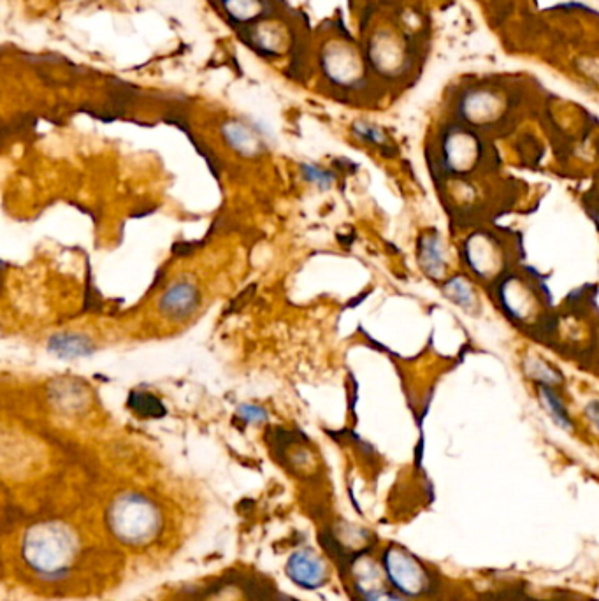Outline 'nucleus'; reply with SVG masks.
<instances>
[{
	"label": "nucleus",
	"mask_w": 599,
	"mask_h": 601,
	"mask_svg": "<svg viewBox=\"0 0 599 601\" xmlns=\"http://www.w3.org/2000/svg\"><path fill=\"white\" fill-rule=\"evenodd\" d=\"M519 245L512 232L498 227L471 229L457 248L461 271L475 280L478 287L489 289L510 269L519 266Z\"/></svg>",
	"instance_id": "20e7f679"
},
{
	"label": "nucleus",
	"mask_w": 599,
	"mask_h": 601,
	"mask_svg": "<svg viewBox=\"0 0 599 601\" xmlns=\"http://www.w3.org/2000/svg\"><path fill=\"white\" fill-rule=\"evenodd\" d=\"M289 579L303 589H318L324 586L327 570L324 561L311 549H299L287 561Z\"/></svg>",
	"instance_id": "9d476101"
},
{
	"label": "nucleus",
	"mask_w": 599,
	"mask_h": 601,
	"mask_svg": "<svg viewBox=\"0 0 599 601\" xmlns=\"http://www.w3.org/2000/svg\"><path fill=\"white\" fill-rule=\"evenodd\" d=\"M522 108L524 94L517 83L484 78L455 88L448 99L447 116L496 139L519 122Z\"/></svg>",
	"instance_id": "f257e3e1"
},
{
	"label": "nucleus",
	"mask_w": 599,
	"mask_h": 601,
	"mask_svg": "<svg viewBox=\"0 0 599 601\" xmlns=\"http://www.w3.org/2000/svg\"><path fill=\"white\" fill-rule=\"evenodd\" d=\"M238 415L241 419H245L246 422H255V424L268 420V413H266V410L259 408V406H241L238 410Z\"/></svg>",
	"instance_id": "aec40b11"
},
{
	"label": "nucleus",
	"mask_w": 599,
	"mask_h": 601,
	"mask_svg": "<svg viewBox=\"0 0 599 601\" xmlns=\"http://www.w3.org/2000/svg\"><path fill=\"white\" fill-rule=\"evenodd\" d=\"M589 203L592 204L594 210L598 211L599 215V182L598 185H596V189L591 192V201H589Z\"/></svg>",
	"instance_id": "5701e85b"
},
{
	"label": "nucleus",
	"mask_w": 599,
	"mask_h": 601,
	"mask_svg": "<svg viewBox=\"0 0 599 601\" xmlns=\"http://www.w3.org/2000/svg\"><path fill=\"white\" fill-rule=\"evenodd\" d=\"M494 139L445 116L434 132L429 164L443 183L477 182L496 167Z\"/></svg>",
	"instance_id": "f03ea898"
},
{
	"label": "nucleus",
	"mask_w": 599,
	"mask_h": 601,
	"mask_svg": "<svg viewBox=\"0 0 599 601\" xmlns=\"http://www.w3.org/2000/svg\"><path fill=\"white\" fill-rule=\"evenodd\" d=\"M383 572L396 593L406 598H420L431 589V575L419 559L403 547L392 545L383 552Z\"/></svg>",
	"instance_id": "0eeeda50"
},
{
	"label": "nucleus",
	"mask_w": 599,
	"mask_h": 601,
	"mask_svg": "<svg viewBox=\"0 0 599 601\" xmlns=\"http://www.w3.org/2000/svg\"><path fill=\"white\" fill-rule=\"evenodd\" d=\"M364 601H408L406 600V596L399 593H392V591H387V589H382V591H378V593L373 594V596H369Z\"/></svg>",
	"instance_id": "4be33fe9"
},
{
	"label": "nucleus",
	"mask_w": 599,
	"mask_h": 601,
	"mask_svg": "<svg viewBox=\"0 0 599 601\" xmlns=\"http://www.w3.org/2000/svg\"><path fill=\"white\" fill-rule=\"evenodd\" d=\"M440 290L448 303L461 308L468 315H480L482 299L478 294V285L464 271H455L447 280L440 283Z\"/></svg>",
	"instance_id": "1a4fd4ad"
},
{
	"label": "nucleus",
	"mask_w": 599,
	"mask_h": 601,
	"mask_svg": "<svg viewBox=\"0 0 599 601\" xmlns=\"http://www.w3.org/2000/svg\"><path fill=\"white\" fill-rule=\"evenodd\" d=\"M487 294L512 326L531 338L542 340L554 308L547 285L535 271L519 264L492 283Z\"/></svg>",
	"instance_id": "7ed1b4c3"
},
{
	"label": "nucleus",
	"mask_w": 599,
	"mask_h": 601,
	"mask_svg": "<svg viewBox=\"0 0 599 601\" xmlns=\"http://www.w3.org/2000/svg\"><path fill=\"white\" fill-rule=\"evenodd\" d=\"M584 419L594 435L599 438V398H592L584 405Z\"/></svg>",
	"instance_id": "6ab92c4d"
},
{
	"label": "nucleus",
	"mask_w": 599,
	"mask_h": 601,
	"mask_svg": "<svg viewBox=\"0 0 599 601\" xmlns=\"http://www.w3.org/2000/svg\"><path fill=\"white\" fill-rule=\"evenodd\" d=\"M535 391L540 406L549 415V419L554 422V426L563 429L566 433H575L577 422L571 415L568 401L564 398V391L554 389V387H535Z\"/></svg>",
	"instance_id": "f8f14e48"
},
{
	"label": "nucleus",
	"mask_w": 599,
	"mask_h": 601,
	"mask_svg": "<svg viewBox=\"0 0 599 601\" xmlns=\"http://www.w3.org/2000/svg\"><path fill=\"white\" fill-rule=\"evenodd\" d=\"M50 350L58 357H80L92 352V343L78 334H58L50 340Z\"/></svg>",
	"instance_id": "2eb2a0df"
},
{
	"label": "nucleus",
	"mask_w": 599,
	"mask_h": 601,
	"mask_svg": "<svg viewBox=\"0 0 599 601\" xmlns=\"http://www.w3.org/2000/svg\"><path fill=\"white\" fill-rule=\"evenodd\" d=\"M598 373H599V357H598Z\"/></svg>",
	"instance_id": "b1692460"
},
{
	"label": "nucleus",
	"mask_w": 599,
	"mask_h": 601,
	"mask_svg": "<svg viewBox=\"0 0 599 601\" xmlns=\"http://www.w3.org/2000/svg\"><path fill=\"white\" fill-rule=\"evenodd\" d=\"M417 262L424 275L434 283H441L452 275L450 254L443 234L438 229H426L417 239Z\"/></svg>",
	"instance_id": "6e6552de"
},
{
	"label": "nucleus",
	"mask_w": 599,
	"mask_h": 601,
	"mask_svg": "<svg viewBox=\"0 0 599 601\" xmlns=\"http://www.w3.org/2000/svg\"><path fill=\"white\" fill-rule=\"evenodd\" d=\"M224 136L232 148H236L238 152L245 153V155L259 150V139L255 138L252 132L241 124H229L224 127Z\"/></svg>",
	"instance_id": "dca6fc26"
},
{
	"label": "nucleus",
	"mask_w": 599,
	"mask_h": 601,
	"mask_svg": "<svg viewBox=\"0 0 599 601\" xmlns=\"http://www.w3.org/2000/svg\"><path fill=\"white\" fill-rule=\"evenodd\" d=\"M159 524L157 508L139 494H123L109 510V528L125 544L139 545L152 540Z\"/></svg>",
	"instance_id": "423d86ee"
},
{
	"label": "nucleus",
	"mask_w": 599,
	"mask_h": 601,
	"mask_svg": "<svg viewBox=\"0 0 599 601\" xmlns=\"http://www.w3.org/2000/svg\"><path fill=\"white\" fill-rule=\"evenodd\" d=\"M129 408L141 417H162L166 413V408L159 399L146 392H130Z\"/></svg>",
	"instance_id": "f3484780"
},
{
	"label": "nucleus",
	"mask_w": 599,
	"mask_h": 601,
	"mask_svg": "<svg viewBox=\"0 0 599 601\" xmlns=\"http://www.w3.org/2000/svg\"><path fill=\"white\" fill-rule=\"evenodd\" d=\"M304 176H306L310 182H317L318 185H322V187H329L332 182V176L324 173V171H320V169L315 166H304Z\"/></svg>",
	"instance_id": "412c9836"
},
{
	"label": "nucleus",
	"mask_w": 599,
	"mask_h": 601,
	"mask_svg": "<svg viewBox=\"0 0 599 601\" xmlns=\"http://www.w3.org/2000/svg\"><path fill=\"white\" fill-rule=\"evenodd\" d=\"M354 134L357 138L361 139V141H364V143L382 148L383 152H387V148H390L387 134H385L380 127H376V125L366 124V122H357V124L354 125Z\"/></svg>",
	"instance_id": "a211bd4d"
},
{
	"label": "nucleus",
	"mask_w": 599,
	"mask_h": 601,
	"mask_svg": "<svg viewBox=\"0 0 599 601\" xmlns=\"http://www.w3.org/2000/svg\"><path fill=\"white\" fill-rule=\"evenodd\" d=\"M199 305V292L194 283L176 282L160 297L159 310L167 319L180 322L187 319L197 310Z\"/></svg>",
	"instance_id": "9b49d317"
},
{
	"label": "nucleus",
	"mask_w": 599,
	"mask_h": 601,
	"mask_svg": "<svg viewBox=\"0 0 599 601\" xmlns=\"http://www.w3.org/2000/svg\"><path fill=\"white\" fill-rule=\"evenodd\" d=\"M76 538L71 529L58 522L37 524L23 540V558L43 577H58L67 572L76 556Z\"/></svg>",
	"instance_id": "39448f33"
},
{
	"label": "nucleus",
	"mask_w": 599,
	"mask_h": 601,
	"mask_svg": "<svg viewBox=\"0 0 599 601\" xmlns=\"http://www.w3.org/2000/svg\"><path fill=\"white\" fill-rule=\"evenodd\" d=\"M522 370H524L527 380L535 387H554V389L564 391L566 378H564L563 371L549 361H545L540 355H526L522 361Z\"/></svg>",
	"instance_id": "ddd939ff"
},
{
	"label": "nucleus",
	"mask_w": 599,
	"mask_h": 601,
	"mask_svg": "<svg viewBox=\"0 0 599 601\" xmlns=\"http://www.w3.org/2000/svg\"><path fill=\"white\" fill-rule=\"evenodd\" d=\"M383 575H385V572L371 559H361L359 563H355V586H357V591L364 596V600L385 589L383 587Z\"/></svg>",
	"instance_id": "4468645a"
}]
</instances>
